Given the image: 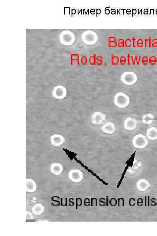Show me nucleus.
I'll return each instance as SVG.
<instances>
[{
    "label": "nucleus",
    "mask_w": 157,
    "mask_h": 236,
    "mask_svg": "<svg viewBox=\"0 0 157 236\" xmlns=\"http://www.w3.org/2000/svg\"><path fill=\"white\" fill-rule=\"evenodd\" d=\"M81 60L83 64H86L87 62V58L85 57H83L82 58Z\"/></svg>",
    "instance_id": "nucleus-34"
},
{
    "label": "nucleus",
    "mask_w": 157,
    "mask_h": 236,
    "mask_svg": "<svg viewBox=\"0 0 157 236\" xmlns=\"http://www.w3.org/2000/svg\"><path fill=\"white\" fill-rule=\"evenodd\" d=\"M148 61V59L147 57H145L142 58V62L143 64H147Z\"/></svg>",
    "instance_id": "nucleus-32"
},
{
    "label": "nucleus",
    "mask_w": 157,
    "mask_h": 236,
    "mask_svg": "<svg viewBox=\"0 0 157 236\" xmlns=\"http://www.w3.org/2000/svg\"><path fill=\"white\" fill-rule=\"evenodd\" d=\"M147 135L148 139L151 140L157 139V128L155 127H151L147 129Z\"/></svg>",
    "instance_id": "nucleus-13"
},
{
    "label": "nucleus",
    "mask_w": 157,
    "mask_h": 236,
    "mask_svg": "<svg viewBox=\"0 0 157 236\" xmlns=\"http://www.w3.org/2000/svg\"><path fill=\"white\" fill-rule=\"evenodd\" d=\"M134 57L129 54H127V64L131 65L133 63Z\"/></svg>",
    "instance_id": "nucleus-21"
},
{
    "label": "nucleus",
    "mask_w": 157,
    "mask_h": 236,
    "mask_svg": "<svg viewBox=\"0 0 157 236\" xmlns=\"http://www.w3.org/2000/svg\"><path fill=\"white\" fill-rule=\"evenodd\" d=\"M66 199L65 198H61V205L62 206H66L67 204L66 203Z\"/></svg>",
    "instance_id": "nucleus-28"
},
{
    "label": "nucleus",
    "mask_w": 157,
    "mask_h": 236,
    "mask_svg": "<svg viewBox=\"0 0 157 236\" xmlns=\"http://www.w3.org/2000/svg\"><path fill=\"white\" fill-rule=\"evenodd\" d=\"M132 143L134 147L136 148L143 149L147 146L148 140L144 135L139 134L134 137Z\"/></svg>",
    "instance_id": "nucleus-2"
},
{
    "label": "nucleus",
    "mask_w": 157,
    "mask_h": 236,
    "mask_svg": "<svg viewBox=\"0 0 157 236\" xmlns=\"http://www.w3.org/2000/svg\"><path fill=\"white\" fill-rule=\"evenodd\" d=\"M137 46L138 47H140V48L143 47V41L142 39H138L137 40Z\"/></svg>",
    "instance_id": "nucleus-24"
},
{
    "label": "nucleus",
    "mask_w": 157,
    "mask_h": 236,
    "mask_svg": "<svg viewBox=\"0 0 157 236\" xmlns=\"http://www.w3.org/2000/svg\"><path fill=\"white\" fill-rule=\"evenodd\" d=\"M96 60V55H94V56L91 57L90 58V64H95Z\"/></svg>",
    "instance_id": "nucleus-26"
},
{
    "label": "nucleus",
    "mask_w": 157,
    "mask_h": 236,
    "mask_svg": "<svg viewBox=\"0 0 157 236\" xmlns=\"http://www.w3.org/2000/svg\"><path fill=\"white\" fill-rule=\"evenodd\" d=\"M121 80L125 84L132 85L137 82V77L132 72H126L122 74Z\"/></svg>",
    "instance_id": "nucleus-3"
},
{
    "label": "nucleus",
    "mask_w": 157,
    "mask_h": 236,
    "mask_svg": "<svg viewBox=\"0 0 157 236\" xmlns=\"http://www.w3.org/2000/svg\"><path fill=\"white\" fill-rule=\"evenodd\" d=\"M125 47L127 48H130L133 46L132 41V39L129 38H127L125 41Z\"/></svg>",
    "instance_id": "nucleus-19"
},
{
    "label": "nucleus",
    "mask_w": 157,
    "mask_h": 236,
    "mask_svg": "<svg viewBox=\"0 0 157 236\" xmlns=\"http://www.w3.org/2000/svg\"><path fill=\"white\" fill-rule=\"evenodd\" d=\"M52 203L53 206H59V198L58 197H53L52 198Z\"/></svg>",
    "instance_id": "nucleus-18"
},
{
    "label": "nucleus",
    "mask_w": 157,
    "mask_h": 236,
    "mask_svg": "<svg viewBox=\"0 0 157 236\" xmlns=\"http://www.w3.org/2000/svg\"><path fill=\"white\" fill-rule=\"evenodd\" d=\"M96 62L98 64H102L103 62L102 57H98L96 59Z\"/></svg>",
    "instance_id": "nucleus-29"
},
{
    "label": "nucleus",
    "mask_w": 157,
    "mask_h": 236,
    "mask_svg": "<svg viewBox=\"0 0 157 236\" xmlns=\"http://www.w3.org/2000/svg\"><path fill=\"white\" fill-rule=\"evenodd\" d=\"M51 143L54 146H59L65 141V138L61 135L55 134L51 136Z\"/></svg>",
    "instance_id": "nucleus-8"
},
{
    "label": "nucleus",
    "mask_w": 157,
    "mask_h": 236,
    "mask_svg": "<svg viewBox=\"0 0 157 236\" xmlns=\"http://www.w3.org/2000/svg\"><path fill=\"white\" fill-rule=\"evenodd\" d=\"M101 129L104 133L112 134L115 130V127L114 123L111 122H108L104 124L102 127Z\"/></svg>",
    "instance_id": "nucleus-11"
},
{
    "label": "nucleus",
    "mask_w": 157,
    "mask_h": 236,
    "mask_svg": "<svg viewBox=\"0 0 157 236\" xmlns=\"http://www.w3.org/2000/svg\"><path fill=\"white\" fill-rule=\"evenodd\" d=\"M106 119V115L100 112H95L92 116L91 122L94 125H100Z\"/></svg>",
    "instance_id": "nucleus-6"
},
{
    "label": "nucleus",
    "mask_w": 157,
    "mask_h": 236,
    "mask_svg": "<svg viewBox=\"0 0 157 236\" xmlns=\"http://www.w3.org/2000/svg\"><path fill=\"white\" fill-rule=\"evenodd\" d=\"M150 182L145 179H140L137 183V189L140 192H145L150 187Z\"/></svg>",
    "instance_id": "nucleus-9"
},
{
    "label": "nucleus",
    "mask_w": 157,
    "mask_h": 236,
    "mask_svg": "<svg viewBox=\"0 0 157 236\" xmlns=\"http://www.w3.org/2000/svg\"><path fill=\"white\" fill-rule=\"evenodd\" d=\"M67 91L66 89L63 86H57L55 87L52 91V96L54 98L57 99H64L66 97Z\"/></svg>",
    "instance_id": "nucleus-4"
},
{
    "label": "nucleus",
    "mask_w": 157,
    "mask_h": 236,
    "mask_svg": "<svg viewBox=\"0 0 157 236\" xmlns=\"http://www.w3.org/2000/svg\"><path fill=\"white\" fill-rule=\"evenodd\" d=\"M117 46V42L116 38L114 37H109L108 47L109 48H115Z\"/></svg>",
    "instance_id": "nucleus-16"
},
{
    "label": "nucleus",
    "mask_w": 157,
    "mask_h": 236,
    "mask_svg": "<svg viewBox=\"0 0 157 236\" xmlns=\"http://www.w3.org/2000/svg\"><path fill=\"white\" fill-rule=\"evenodd\" d=\"M151 39L149 38L148 39H145V47H147L148 46H151Z\"/></svg>",
    "instance_id": "nucleus-31"
},
{
    "label": "nucleus",
    "mask_w": 157,
    "mask_h": 236,
    "mask_svg": "<svg viewBox=\"0 0 157 236\" xmlns=\"http://www.w3.org/2000/svg\"><path fill=\"white\" fill-rule=\"evenodd\" d=\"M157 45V40H156V39H154V40L153 41V46H155V45Z\"/></svg>",
    "instance_id": "nucleus-35"
},
{
    "label": "nucleus",
    "mask_w": 157,
    "mask_h": 236,
    "mask_svg": "<svg viewBox=\"0 0 157 236\" xmlns=\"http://www.w3.org/2000/svg\"><path fill=\"white\" fill-rule=\"evenodd\" d=\"M82 203V201L81 199H76V206H81Z\"/></svg>",
    "instance_id": "nucleus-30"
},
{
    "label": "nucleus",
    "mask_w": 157,
    "mask_h": 236,
    "mask_svg": "<svg viewBox=\"0 0 157 236\" xmlns=\"http://www.w3.org/2000/svg\"><path fill=\"white\" fill-rule=\"evenodd\" d=\"M25 185L27 192H34L37 189V184L36 182L32 179H26Z\"/></svg>",
    "instance_id": "nucleus-10"
},
{
    "label": "nucleus",
    "mask_w": 157,
    "mask_h": 236,
    "mask_svg": "<svg viewBox=\"0 0 157 236\" xmlns=\"http://www.w3.org/2000/svg\"><path fill=\"white\" fill-rule=\"evenodd\" d=\"M132 41L133 47L134 48H136L137 46V40L135 37H133L132 39Z\"/></svg>",
    "instance_id": "nucleus-27"
},
{
    "label": "nucleus",
    "mask_w": 157,
    "mask_h": 236,
    "mask_svg": "<svg viewBox=\"0 0 157 236\" xmlns=\"http://www.w3.org/2000/svg\"><path fill=\"white\" fill-rule=\"evenodd\" d=\"M154 116L152 114L148 113L143 116L142 117V121L143 123L146 124H150L153 122L154 120Z\"/></svg>",
    "instance_id": "nucleus-15"
},
{
    "label": "nucleus",
    "mask_w": 157,
    "mask_h": 236,
    "mask_svg": "<svg viewBox=\"0 0 157 236\" xmlns=\"http://www.w3.org/2000/svg\"><path fill=\"white\" fill-rule=\"evenodd\" d=\"M149 62L151 64H152L153 63H155L156 62V58L155 57H151L150 58V60Z\"/></svg>",
    "instance_id": "nucleus-33"
},
{
    "label": "nucleus",
    "mask_w": 157,
    "mask_h": 236,
    "mask_svg": "<svg viewBox=\"0 0 157 236\" xmlns=\"http://www.w3.org/2000/svg\"><path fill=\"white\" fill-rule=\"evenodd\" d=\"M69 178L73 182H80L83 179V173L80 170L73 169L69 172Z\"/></svg>",
    "instance_id": "nucleus-5"
},
{
    "label": "nucleus",
    "mask_w": 157,
    "mask_h": 236,
    "mask_svg": "<svg viewBox=\"0 0 157 236\" xmlns=\"http://www.w3.org/2000/svg\"><path fill=\"white\" fill-rule=\"evenodd\" d=\"M137 125V120L133 118H127L124 122V127L127 130H134L136 128Z\"/></svg>",
    "instance_id": "nucleus-7"
},
{
    "label": "nucleus",
    "mask_w": 157,
    "mask_h": 236,
    "mask_svg": "<svg viewBox=\"0 0 157 236\" xmlns=\"http://www.w3.org/2000/svg\"><path fill=\"white\" fill-rule=\"evenodd\" d=\"M141 59V57H137V56H135L134 57L133 60V64L134 65L137 64L139 65L140 62V60Z\"/></svg>",
    "instance_id": "nucleus-22"
},
{
    "label": "nucleus",
    "mask_w": 157,
    "mask_h": 236,
    "mask_svg": "<svg viewBox=\"0 0 157 236\" xmlns=\"http://www.w3.org/2000/svg\"><path fill=\"white\" fill-rule=\"evenodd\" d=\"M117 46L119 48H124L125 47V40L123 39H119L117 41Z\"/></svg>",
    "instance_id": "nucleus-20"
},
{
    "label": "nucleus",
    "mask_w": 157,
    "mask_h": 236,
    "mask_svg": "<svg viewBox=\"0 0 157 236\" xmlns=\"http://www.w3.org/2000/svg\"><path fill=\"white\" fill-rule=\"evenodd\" d=\"M50 171L53 174L59 175L63 171V167L60 163H53L51 165Z\"/></svg>",
    "instance_id": "nucleus-12"
},
{
    "label": "nucleus",
    "mask_w": 157,
    "mask_h": 236,
    "mask_svg": "<svg viewBox=\"0 0 157 236\" xmlns=\"http://www.w3.org/2000/svg\"><path fill=\"white\" fill-rule=\"evenodd\" d=\"M44 207L41 204H37L33 207L32 211L35 215H40L43 212Z\"/></svg>",
    "instance_id": "nucleus-14"
},
{
    "label": "nucleus",
    "mask_w": 157,
    "mask_h": 236,
    "mask_svg": "<svg viewBox=\"0 0 157 236\" xmlns=\"http://www.w3.org/2000/svg\"><path fill=\"white\" fill-rule=\"evenodd\" d=\"M127 58L125 56H122L120 58V63L121 65H125L127 63Z\"/></svg>",
    "instance_id": "nucleus-23"
},
{
    "label": "nucleus",
    "mask_w": 157,
    "mask_h": 236,
    "mask_svg": "<svg viewBox=\"0 0 157 236\" xmlns=\"http://www.w3.org/2000/svg\"><path fill=\"white\" fill-rule=\"evenodd\" d=\"M114 102L115 105L117 107L125 109L129 105L130 100L127 95L120 92L115 95Z\"/></svg>",
    "instance_id": "nucleus-1"
},
{
    "label": "nucleus",
    "mask_w": 157,
    "mask_h": 236,
    "mask_svg": "<svg viewBox=\"0 0 157 236\" xmlns=\"http://www.w3.org/2000/svg\"><path fill=\"white\" fill-rule=\"evenodd\" d=\"M26 218L27 219H32L33 218V216L31 212H27L26 214Z\"/></svg>",
    "instance_id": "nucleus-25"
},
{
    "label": "nucleus",
    "mask_w": 157,
    "mask_h": 236,
    "mask_svg": "<svg viewBox=\"0 0 157 236\" xmlns=\"http://www.w3.org/2000/svg\"><path fill=\"white\" fill-rule=\"evenodd\" d=\"M119 62V58L117 56H115L114 54L111 55V64L112 65H116L118 64Z\"/></svg>",
    "instance_id": "nucleus-17"
}]
</instances>
